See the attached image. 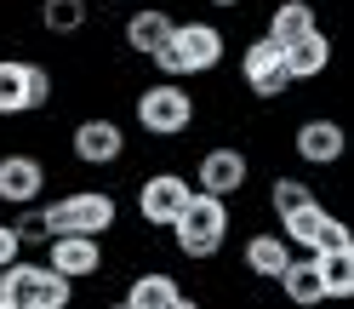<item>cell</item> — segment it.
Returning a JSON list of instances; mask_svg holds the SVG:
<instances>
[{
  "label": "cell",
  "mask_w": 354,
  "mask_h": 309,
  "mask_svg": "<svg viewBox=\"0 0 354 309\" xmlns=\"http://www.w3.org/2000/svg\"><path fill=\"white\" fill-rule=\"evenodd\" d=\"M103 6H126V0H103Z\"/></svg>",
  "instance_id": "29"
},
{
  "label": "cell",
  "mask_w": 354,
  "mask_h": 309,
  "mask_svg": "<svg viewBox=\"0 0 354 309\" xmlns=\"http://www.w3.org/2000/svg\"><path fill=\"white\" fill-rule=\"evenodd\" d=\"M120 303H126V309H189L194 298L183 292V281H177L171 270H143V275L126 281Z\"/></svg>",
  "instance_id": "13"
},
{
  "label": "cell",
  "mask_w": 354,
  "mask_h": 309,
  "mask_svg": "<svg viewBox=\"0 0 354 309\" xmlns=\"http://www.w3.org/2000/svg\"><path fill=\"white\" fill-rule=\"evenodd\" d=\"M17 218H12V229H17V240H24V252L29 247H46L52 240V229H46V218H40V201L35 206H12Z\"/></svg>",
  "instance_id": "24"
},
{
  "label": "cell",
  "mask_w": 354,
  "mask_h": 309,
  "mask_svg": "<svg viewBox=\"0 0 354 309\" xmlns=\"http://www.w3.org/2000/svg\"><path fill=\"white\" fill-rule=\"evenodd\" d=\"M171 29H177L171 6H138V12H126L120 40H126V52H131V58H154V52L171 40Z\"/></svg>",
  "instance_id": "14"
},
{
  "label": "cell",
  "mask_w": 354,
  "mask_h": 309,
  "mask_svg": "<svg viewBox=\"0 0 354 309\" xmlns=\"http://www.w3.org/2000/svg\"><path fill=\"white\" fill-rule=\"evenodd\" d=\"M292 252H297V247H292L280 229H252L246 247H240V263H246L252 281H280V270L292 263Z\"/></svg>",
  "instance_id": "15"
},
{
  "label": "cell",
  "mask_w": 354,
  "mask_h": 309,
  "mask_svg": "<svg viewBox=\"0 0 354 309\" xmlns=\"http://www.w3.org/2000/svg\"><path fill=\"white\" fill-rule=\"evenodd\" d=\"M206 6H217V12H234V6H240V0H206Z\"/></svg>",
  "instance_id": "28"
},
{
  "label": "cell",
  "mask_w": 354,
  "mask_h": 309,
  "mask_svg": "<svg viewBox=\"0 0 354 309\" xmlns=\"http://www.w3.org/2000/svg\"><path fill=\"white\" fill-rule=\"evenodd\" d=\"M40 218H46L52 235H109L120 224V201H115V189L86 184V189H69V195H52L40 206Z\"/></svg>",
  "instance_id": "4"
},
{
  "label": "cell",
  "mask_w": 354,
  "mask_h": 309,
  "mask_svg": "<svg viewBox=\"0 0 354 309\" xmlns=\"http://www.w3.org/2000/svg\"><path fill=\"white\" fill-rule=\"evenodd\" d=\"M69 154H75L80 166H92V172L120 166L126 161V126L115 115H80L69 126Z\"/></svg>",
  "instance_id": "7"
},
{
  "label": "cell",
  "mask_w": 354,
  "mask_h": 309,
  "mask_svg": "<svg viewBox=\"0 0 354 309\" xmlns=\"http://www.w3.org/2000/svg\"><path fill=\"white\" fill-rule=\"evenodd\" d=\"M223 58H229V35L217 29V24H206V17H177L171 40L149 63L166 80H189V75H217V63H223Z\"/></svg>",
  "instance_id": "1"
},
{
  "label": "cell",
  "mask_w": 354,
  "mask_h": 309,
  "mask_svg": "<svg viewBox=\"0 0 354 309\" xmlns=\"http://www.w3.org/2000/svg\"><path fill=\"white\" fill-rule=\"evenodd\" d=\"M46 263L69 281H92L103 275V235H52L46 240Z\"/></svg>",
  "instance_id": "12"
},
{
  "label": "cell",
  "mask_w": 354,
  "mask_h": 309,
  "mask_svg": "<svg viewBox=\"0 0 354 309\" xmlns=\"http://www.w3.org/2000/svg\"><path fill=\"white\" fill-rule=\"evenodd\" d=\"M69 303H75V281L57 275L52 263L12 258L0 270V309H69Z\"/></svg>",
  "instance_id": "3"
},
{
  "label": "cell",
  "mask_w": 354,
  "mask_h": 309,
  "mask_svg": "<svg viewBox=\"0 0 354 309\" xmlns=\"http://www.w3.org/2000/svg\"><path fill=\"white\" fill-rule=\"evenodd\" d=\"M12 258H24V240H17V229H12V224H0V270H6Z\"/></svg>",
  "instance_id": "27"
},
{
  "label": "cell",
  "mask_w": 354,
  "mask_h": 309,
  "mask_svg": "<svg viewBox=\"0 0 354 309\" xmlns=\"http://www.w3.org/2000/svg\"><path fill=\"white\" fill-rule=\"evenodd\" d=\"M280 292H286V303H326V292H320V270H315V258H297L292 252V263L280 270Z\"/></svg>",
  "instance_id": "20"
},
{
  "label": "cell",
  "mask_w": 354,
  "mask_h": 309,
  "mask_svg": "<svg viewBox=\"0 0 354 309\" xmlns=\"http://www.w3.org/2000/svg\"><path fill=\"white\" fill-rule=\"evenodd\" d=\"M252 184V154L246 149H234V143H212L201 149V161H194V189H206V195H240Z\"/></svg>",
  "instance_id": "8"
},
{
  "label": "cell",
  "mask_w": 354,
  "mask_h": 309,
  "mask_svg": "<svg viewBox=\"0 0 354 309\" xmlns=\"http://www.w3.org/2000/svg\"><path fill=\"white\" fill-rule=\"evenodd\" d=\"M303 201H315V184H308V178H292V172H280V178L269 184V206H274V218H280V212H292V206H303Z\"/></svg>",
  "instance_id": "23"
},
{
  "label": "cell",
  "mask_w": 354,
  "mask_h": 309,
  "mask_svg": "<svg viewBox=\"0 0 354 309\" xmlns=\"http://www.w3.org/2000/svg\"><path fill=\"white\" fill-rule=\"evenodd\" d=\"M320 270V292L326 298H354V247H331V252H308Z\"/></svg>",
  "instance_id": "19"
},
{
  "label": "cell",
  "mask_w": 354,
  "mask_h": 309,
  "mask_svg": "<svg viewBox=\"0 0 354 309\" xmlns=\"http://www.w3.org/2000/svg\"><path fill=\"white\" fill-rule=\"evenodd\" d=\"M331 247H354V235H348L343 218L326 212V224H320V235H315V247H308V252H331Z\"/></svg>",
  "instance_id": "26"
},
{
  "label": "cell",
  "mask_w": 354,
  "mask_h": 309,
  "mask_svg": "<svg viewBox=\"0 0 354 309\" xmlns=\"http://www.w3.org/2000/svg\"><path fill=\"white\" fill-rule=\"evenodd\" d=\"M194 195V178H183V172H149V178L138 184V218L149 229H171V218L183 212V201Z\"/></svg>",
  "instance_id": "9"
},
{
  "label": "cell",
  "mask_w": 354,
  "mask_h": 309,
  "mask_svg": "<svg viewBox=\"0 0 354 309\" xmlns=\"http://www.w3.org/2000/svg\"><path fill=\"white\" fill-rule=\"evenodd\" d=\"M240 80H246V92L257 103H280L286 92H292V69H286V46H274L269 35H257L240 46Z\"/></svg>",
  "instance_id": "6"
},
{
  "label": "cell",
  "mask_w": 354,
  "mask_h": 309,
  "mask_svg": "<svg viewBox=\"0 0 354 309\" xmlns=\"http://www.w3.org/2000/svg\"><path fill=\"white\" fill-rule=\"evenodd\" d=\"M35 24L52 40H75V35H86V24H92V0H40Z\"/></svg>",
  "instance_id": "18"
},
{
  "label": "cell",
  "mask_w": 354,
  "mask_h": 309,
  "mask_svg": "<svg viewBox=\"0 0 354 309\" xmlns=\"http://www.w3.org/2000/svg\"><path fill=\"white\" fill-rule=\"evenodd\" d=\"M24 75H29V58H0V121H17V115H29Z\"/></svg>",
  "instance_id": "22"
},
{
  "label": "cell",
  "mask_w": 354,
  "mask_h": 309,
  "mask_svg": "<svg viewBox=\"0 0 354 309\" xmlns=\"http://www.w3.org/2000/svg\"><path fill=\"white\" fill-rule=\"evenodd\" d=\"M46 184H52V172L40 154H29V149L0 154V206H35L46 195Z\"/></svg>",
  "instance_id": "10"
},
{
  "label": "cell",
  "mask_w": 354,
  "mask_h": 309,
  "mask_svg": "<svg viewBox=\"0 0 354 309\" xmlns=\"http://www.w3.org/2000/svg\"><path fill=\"white\" fill-rule=\"evenodd\" d=\"M343 149H348L343 121H331V115H308V121H297V132H292V154H297L303 166H337Z\"/></svg>",
  "instance_id": "11"
},
{
  "label": "cell",
  "mask_w": 354,
  "mask_h": 309,
  "mask_svg": "<svg viewBox=\"0 0 354 309\" xmlns=\"http://www.w3.org/2000/svg\"><path fill=\"white\" fill-rule=\"evenodd\" d=\"M308 29H320V12H315V0H274V12H269V35L274 46H292V40H303Z\"/></svg>",
  "instance_id": "17"
},
{
  "label": "cell",
  "mask_w": 354,
  "mask_h": 309,
  "mask_svg": "<svg viewBox=\"0 0 354 309\" xmlns=\"http://www.w3.org/2000/svg\"><path fill=\"white\" fill-rule=\"evenodd\" d=\"M286 69H292L297 86L303 80H320L331 69V35L326 29H308L303 40H292V46H286Z\"/></svg>",
  "instance_id": "16"
},
{
  "label": "cell",
  "mask_w": 354,
  "mask_h": 309,
  "mask_svg": "<svg viewBox=\"0 0 354 309\" xmlns=\"http://www.w3.org/2000/svg\"><path fill=\"white\" fill-rule=\"evenodd\" d=\"M52 92H57V80L46 63H29V75H24V98H29V115H40V109H52Z\"/></svg>",
  "instance_id": "25"
},
{
  "label": "cell",
  "mask_w": 354,
  "mask_h": 309,
  "mask_svg": "<svg viewBox=\"0 0 354 309\" xmlns=\"http://www.w3.org/2000/svg\"><path fill=\"white\" fill-rule=\"evenodd\" d=\"M320 224H326V206H320V195H315V201H303V206H292V212H280V235L292 240L297 252H308V247H315Z\"/></svg>",
  "instance_id": "21"
},
{
  "label": "cell",
  "mask_w": 354,
  "mask_h": 309,
  "mask_svg": "<svg viewBox=\"0 0 354 309\" xmlns=\"http://www.w3.org/2000/svg\"><path fill=\"white\" fill-rule=\"evenodd\" d=\"M131 115H138V126L149 132V138H183V132L194 126V115H201V103H194V92L183 80H149L138 98H131Z\"/></svg>",
  "instance_id": "5"
},
{
  "label": "cell",
  "mask_w": 354,
  "mask_h": 309,
  "mask_svg": "<svg viewBox=\"0 0 354 309\" xmlns=\"http://www.w3.org/2000/svg\"><path fill=\"white\" fill-rule=\"evenodd\" d=\"M229 224H234V218H229V201H223V195L194 189L189 201H183V212L171 218L166 235H171V247L183 252L189 263H212L217 252L229 247Z\"/></svg>",
  "instance_id": "2"
}]
</instances>
